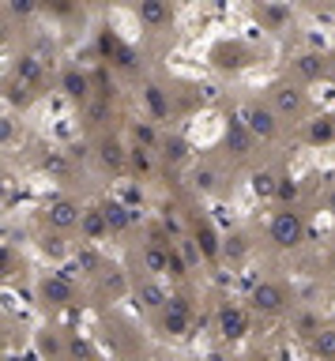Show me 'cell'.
I'll return each instance as SVG.
<instances>
[{"label":"cell","instance_id":"9a60e30c","mask_svg":"<svg viewBox=\"0 0 335 361\" xmlns=\"http://www.w3.org/2000/svg\"><path fill=\"white\" fill-rule=\"evenodd\" d=\"M42 57L38 53H23L20 61H15V72H12V79L15 83H23V87H38L42 83Z\"/></svg>","mask_w":335,"mask_h":361},{"label":"cell","instance_id":"3957f363","mask_svg":"<svg viewBox=\"0 0 335 361\" xmlns=\"http://www.w3.org/2000/svg\"><path fill=\"white\" fill-rule=\"evenodd\" d=\"M267 95H272V102H267V106L275 109L279 117H302L305 113V106H309V102H305V90L297 87V83H272V90H267Z\"/></svg>","mask_w":335,"mask_h":361},{"label":"cell","instance_id":"7402d4cb","mask_svg":"<svg viewBox=\"0 0 335 361\" xmlns=\"http://www.w3.org/2000/svg\"><path fill=\"white\" fill-rule=\"evenodd\" d=\"M279 181H283V177H279L275 170H267V166H264V170H253V196L256 200H275Z\"/></svg>","mask_w":335,"mask_h":361},{"label":"cell","instance_id":"f546056e","mask_svg":"<svg viewBox=\"0 0 335 361\" xmlns=\"http://www.w3.org/2000/svg\"><path fill=\"white\" fill-rule=\"evenodd\" d=\"M38 346H42V354H49L53 361H68V358H64V339L53 328H45L38 335Z\"/></svg>","mask_w":335,"mask_h":361},{"label":"cell","instance_id":"ee69618b","mask_svg":"<svg viewBox=\"0 0 335 361\" xmlns=\"http://www.w3.org/2000/svg\"><path fill=\"white\" fill-rule=\"evenodd\" d=\"M328 211H332V215H335V188L328 192Z\"/></svg>","mask_w":335,"mask_h":361},{"label":"cell","instance_id":"e0dca14e","mask_svg":"<svg viewBox=\"0 0 335 361\" xmlns=\"http://www.w3.org/2000/svg\"><path fill=\"white\" fill-rule=\"evenodd\" d=\"M72 260H76L79 275H102L106 271V264H102V252L95 245H87V241H79L76 248H72Z\"/></svg>","mask_w":335,"mask_h":361},{"label":"cell","instance_id":"7c38bea8","mask_svg":"<svg viewBox=\"0 0 335 361\" xmlns=\"http://www.w3.org/2000/svg\"><path fill=\"white\" fill-rule=\"evenodd\" d=\"M136 298H139L143 309H151V312H166V309H170V290H166L158 279H143V282H139Z\"/></svg>","mask_w":335,"mask_h":361},{"label":"cell","instance_id":"cb8c5ba5","mask_svg":"<svg viewBox=\"0 0 335 361\" xmlns=\"http://www.w3.org/2000/svg\"><path fill=\"white\" fill-rule=\"evenodd\" d=\"M309 350L316 361H335V328H320L309 339Z\"/></svg>","mask_w":335,"mask_h":361},{"label":"cell","instance_id":"bcb514c9","mask_svg":"<svg viewBox=\"0 0 335 361\" xmlns=\"http://www.w3.org/2000/svg\"><path fill=\"white\" fill-rule=\"evenodd\" d=\"M68 361H72V358H68Z\"/></svg>","mask_w":335,"mask_h":361},{"label":"cell","instance_id":"f6af8a7d","mask_svg":"<svg viewBox=\"0 0 335 361\" xmlns=\"http://www.w3.org/2000/svg\"><path fill=\"white\" fill-rule=\"evenodd\" d=\"M328 68H332V76H335V53H332V57H328Z\"/></svg>","mask_w":335,"mask_h":361},{"label":"cell","instance_id":"6da1fadb","mask_svg":"<svg viewBox=\"0 0 335 361\" xmlns=\"http://www.w3.org/2000/svg\"><path fill=\"white\" fill-rule=\"evenodd\" d=\"M267 237L275 248H297L305 241V218L294 207H279L267 222Z\"/></svg>","mask_w":335,"mask_h":361},{"label":"cell","instance_id":"d590c367","mask_svg":"<svg viewBox=\"0 0 335 361\" xmlns=\"http://www.w3.org/2000/svg\"><path fill=\"white\" fill-rule=\"evenodd\" d=\"M297 196H302V188H297V181H294V177H283V181H279V192H275V200H283L286 207H290V203H294Z\"/></svg>","mask_w":335,"mask_h":361},{"label":"cell","instance_id":"30bf717a","mask_svg":"<svg viewBox=\"0 0 335 361\" xmlns=\"http://www.w3.org/2000/svg\"><path fill=\"white\" fill-rule=\"evenodd\" d=\"M192 241H196L203 260H219V256H222V241H226V237H219L215 226H211L208 218H196V222H192Z\"/></svg>","mask_w":335,"mask_h":361},{"label":"cell","instance_id":"83f0119b","mask_svg":"<svg viewBox=\"0 0 335 361\" xmlns=\"http://www.w3.org/2000/svg\"><path fill=\"white\" fill-rule=\"evenodd\" d=\"M162 159L170 162V166L189 162V143H185L181 136H170V140H162Z\"/></svg>","mask_w":335,"mask_h":361},{"label":"cell","instance_id":"5bb4252c","mask_svg":"<svg viewBox=\"0 0 335 361\" xmlns=\"http://www.w3.org/2000/svg\"><path fill=\"white\" fill-rule=\"evenodd\" d=\"M61 90H64V95H68L72 102H79V106H87V102H91V79L83 76L79 68H64Z\"/></svg>","mask_w":335,"mask_h":361},{"label":"cell","instance_id":"7a4b0ae2","mask_svg":"<svg viewBox=\"0 0 335 361\" xmlns=\"http://www.w3.org/2000/svg\"><path fill=\"white\" fill-rule=\"evenodd\" d=\"M237 117L245 120V128L256 136L260 143H272L275 136H279V120H283L272 106H267V102H245V106L237 109Z\"/></svg>","mask_w":335,"mask_h":361},{"label":"cell","instance_id":"603a6c76","mask_svg":"<svg viewBox=\"0 0 335 361\" xmlns=\"http://www.w3.org/2000/svg\"><path fill=\"white\" fill-rule=\"evenodd\" d=\"M143 102H147V109H151V120L170 117V98H166V90L158 87V83H147L143 87Z\"/></svg>","mask_w":335,"mask_h":361},{"label":"cell","instance_id":"8d00e7d4","mask_svg":"<svg viewBox=\"0 0 335 361\" xmlns=\"http://www.w3.org/2000/svg\"><path fill=\"white\" fill-rule=\"evenodd\" d=\"M8 102H12V106H26V102H31V87L8 79Z\"/></svg>","mask_w":335,"mask_h":361},{"label":"cell","instance_id":"d6986e66","mask_svg":"<svg viewBox=\"0 0 335 361\" xmlns=\"http://www.w3.org/2000/svg\"><path fill=\"white\" fill-rule=\"evenodd\" d=\"M98 159L106 170H125L128 166V151L120 147V140H114V136H106V140L98 143Z\"/></svg>","mask_w":335,"mask_h":361},{"label":"cell","instance_id":"60d3db41","mask_svg":"<svg viewBox=\"0 0 335 361\" xmlns=\"http://www.w3.org/2000/svg\"><path fill=\"white\" fill-rule=\"evenodd\" d=\"M109 109V102L106 98H98V102H87V117H91V125H98V117Z\"/></svg>","mask_w":335,"mask_h":361},{"label":"cell","instance_id":"ab89813d","mask_svg":"<svg viewBox=\"0 0 335 361\" xmlns=\"http://www.w3.org/2000/svg\"><path fill=\"white\" fill-rule=\"evenodd\" d=\"M139 200H143V196H139L136 184H125V188H120V203H125V207H132V211H136V203H139Z\"/></svg>","mask_w":335,"mask_h":361},{"label":"cell","instance_id":"2e32d148","mask_svg":"<svg viewBox=\"0 0 335 361\" xmlns=\"http://www.w3.org/2000/svg\"><path fill=\"white\" fill-rule=\"evenodd\" d=\"M102 211H106L109 234H128V230H132V222H136V211H132V207H125V203H120V200H109V203H102Z\"/></svg>","mask_w":335,"mask_h":361},{"label":"cell","instance_id":"44dd1931","mask_svg":"<svg viewBox=\"0 0 335 361\" xmlns=\"http://www.w3.org/2000/svg\"><path fill=\"white\" fill-rule=\"evenodd\" d=\"M305 140L309 143H332L335 140V117L332 113H320V117H313L309 120V128H305Z\"/></svg>","mask_w":335,"mask_h":361},{"label":"cell","instance_id":"8992f818","mask_svg":"<svg viewBox=\"0 0 335 361\" xmlns=\"http://www.w3.org/2000/svg\"><path fill=\"white\" fill-rule=\"evenodd\" d=\"M38 298L49 305V309H68L76 301V286H72L68 275H45L38 282Z\"/></svg>","mask_w":335,"mask_h":361},{"label":"cell","instance_id":"ba28073f","mask_svg":"<svg viewBox=\"0 0 335 361\" xmlns=\"http://www.w3.org/2000/svg\"><path fill=\"white\" fill-rule=\"evenodd\" d=\"M286 290L279 282H256L253 294H249V305H253L256 312H283L286 309Z\"/></svg>","mask_w":335,"mask_h":361},{"label":"cell","instance_id":"277c9868","mask_svg":"<svg viewBox=\"0 0 335 361\" xmlns=\"http://www.w3.org/2000/svg\"><path fill=\"white\" fill-rule=\"evenodd\" d=\"M83 218V207L72 196H57L49 200V207H45V222H49L53 234H68V230H76Z\"/></svg>","mask_w":335,"mask_h":361},{"label":"cell","instance_id":"7bdbcfd3","mask_svg":"<svg viewBox=\"0 0 335 361\" xmlns=\"http://www.w3.org/2000/svg\"><path fill=\"white\" fill-rule=\"evenodd\" d=\"M42 166H45V170H53V173H64V159H61V154H49V159H42Z\"/></svg>","mask_w":335,"mask_h":361},{"label":"cell","instance_id":"ffe728a7","mask_svg":"<svg viewBox=\"0 0 335 361\" xmlns=\"http://www.w3.org/2000/svg\"><path fill=\"white\" fill-rule=\"evenodd\" d=\"M158 328H162V335L181 339V335H189L192 320H189V312H181V309H166L162 316H158Z\"/></svg>","mask_w":335,"mask_h":361},{"label":"cell","instance_id":"f35d334b","mask_svg":"<svg viewBox=\"0 0 335 361\" xmlns=\"http://www.w3.org/2000/svg\"><path fill=\"white\" fill-rule=\"evenodd\" d=\"M8 12L20 15V19H26V15L38 12V4H34V0H8Z\"/></svg>","mask_w":335,"mask_h":361},{"label":"cell","instance_id":"f1b7e54d","mask_svg":"<svg viewBox=\"0 0 335 361\" xmlns=\"http://www.w3.org/2000/svg\"><path fill=\"white\" fill-rule=\"evenodd\" d=\"M222 256H226L230 264L245 260V256H249V237L245 234H230L226 241H222Z\"/></svg>","mask_w":335,"mask_h":361},{"label":"cell","instance_id":"484cf974","mask_svg":"<svg viewBox=\"0 0 335 361\" xmlns=\"http://www.w3.org/2000/svg\"><path fill=\"white\" fill-rule=\"evenodd\" d=\"M256 15H260L267 26H272V31H279L283 23H290V8H286V4H260Z\"/></svg>","mask_w":335,"mask_h":361},{"label":"cell","instance_id":"836d02e7","mask_svg":"<svg viewBox=\"0 0 335 361\" xmlns=\"http://www.w3.org/2000/svg\"><path fill=\"white\" fill-rule=\"evenodd\" d=\"M128 166H132L136 173H151V151L147 147H128Z\"/></svg>","mask_w":335,"mask_h":361},{"label":"cell","instance_id":"d4e9b609","mask_svg":"<svg viewBox=\"0 0 335 361\" xmlns=\"http://www.w3.org/2000/svg\"><path fill=\"white\" fill-rule=\"evenodd\" d=\"M245 45H237V42H222V45H215V64L219 68H241L245 64Z\"/></svg>","mask_w":335,"mask_h":361},{"label":"cell","instance_id":"8fae6325","mask_svg":"<svg viewBox=\"0 0 335 361\" xmlns=\"http://www.w3.org/2000/svg\"><path fill=\"white\" fill-rule=\"evenodd\" d=\"M79 237L87 245H98V241L109 237V222H106V211L102 207H83V218H79Z\"/></svg>","mask_w":335,"mask_h":361},{"label":"cell","instance_id":"1f68e13d","mask_svg":"<svg viewBox=\"0 0 335 361\" xmlns=\"http://www.w3.org/2000/svg\"><path fill=\"white\" fill-rule=\"evenodd\" d=\"M102 290H106L109 298H120V294H128L125 275H120L117 267H106V271H102Z\"/></svg>","mask_w":335,"mask_h":361},{"label":"cell","instance_id":"b9f144b4","mask_svg":"<svg viewBox=\"0 0 335 361\" xmlns=\"http://www.w3.org/2000/svg\"><path fill=\"white\" fill-rule=\"evenodd\" d=\"M0 128H4V147H12L15 143V120L4 117V120H0Z\"/></svg>","mask_w":335,"mask_h":361},{"label":"cell","instance_id":"e575fe53","mask_svg":"<svg viewBox=\"0 0 335 361\" xmlns=\"http://www.w3.org/2000/svg\"><path fill=\"white\" fill-rule=\"evenodd\" d=\"M42 252L49 256V260H61V256L68 252V245H64V241H61V234H53V237L45 234V237H42Z\"/></svg>","mask_w":335,"mask_h":361},{"label":"cell","instance_id":"4dcf8cb0","mask_svg":"<svg viewBox=\"0 0 335 361\" xmlns=\"http://www.w3.org/2000/svg\"><path fill=\"white\" fill-rule=\"evenodd\" d=\"M132 136H136V147H147V151H155V147H158L155 120H132Z\"/></svg>","mask_w":335,"mask_h":361},{"label":"cell","instance_id":"74e56055","mask_svg":"<svg viewBox=\"0 0 335 361\" xmlns=\"http://www.w3.org/2000/svg\"><path fill=\"white\" fill-rule=\"evenodd\" d=\"M170 275H173V279H185V275H189V260H185L173 245H170Z\"/></svg>","mask_w":335,"mask_h":361},{"label":"cell","instance_id":"5b68a950","mask_svg":"<svg viewBox=\"0 0 335 361\" xmlns=\"http://www.w3.org/2000/svg\"><path fill=\"white\" fill-rule=\"evenodd\" d=\"M215 328H219V335L226 339V342H237V339L249 331V309H241V305H234V301L219 305Z\"/></svg>","mask_w":335,"mask_h":361},{"label":"cell","instance_id":"ac0fdd59","mask_svg":"<svg viewBox=\"0 0 335 361\" xmlns=\"http://www.w3.org/2000/svg\"><path fill=\"white\" fill-rule=\"evenodd\" d=\"M324 68H328V61H324L320 53H313V49H305V53H297V57H294V72H297L302 79H309V83L320 79Z\"/></svg>","mask_w":335,"mask_h":361},{"label":"cell","instance_id":"9c48e42d","mask_svg":"<svg viewBox=\"0 0 335 361\" xmlns=\"http://www.w3.org/2000/svg\"><path fill=\"white\" fill-rule=\"evenodd\" d=\"M139 264H143L147 279L166 275L170 271V245H162V241H147V245L139 248Z\"/></svg>","mask_w":335,"mask_h":361},{"label":"cell","instance_id":"4316f807","mask_svg":"<svg viewBox=\"0 0 335 361\" xmlns=\"http://www.w3.org/2000/svg\"><path fill=\"white\" fill-rule=\"evenodd\" d=\"M192 188H196L200 196H211V192H219V170H211V166H200V170L192 173Z\"/></svg>","mask_w":335,"mask_h":361},{"label":"cell","instance_id":"52a82bcc","mask_svg":"<svg viewBox=\"0 0 335 361\" xmlns=\"http://www.w3.org/2000/svg\"><path fill=\"white\" fill-rule=\"evenodd\" d=\"M222 143H226V151L234 154V159H249L256 147V136L245 128V120H241L237 113L226 120V136H222Z\"/></svg>","mask_w":335,"mask_h":361},{"label":"cell","instance_id":"4fadbf2b","mask_svg":"<svg viewBox=\"0 0 335 361\" xmlns=\"http://www.w3.org/2000/svg\"><path fill=\"white\" fill-rule=\"evenodd\" d=\"M136 15H139V23H143V26L158 31V26H166V23L173 19V8L166 4V0H139Z\"/></svg>","mask_w":335,"mask_h":361},{"label":"cell","instance_id":"d6a6232c","mask_svg":"<svg viewBox=\"0 0 335 361\" xmlns=\"http://www.w3.org/2000/svg\"><path fill=\"white\" fill-rule=\"evenodd\" d=\"M320 328H324V323H320V316H316V312H297V316H294V331H297L302 339H313Z\"/></svg>","mask_w":335,"mask_h":361}]
</instances>
